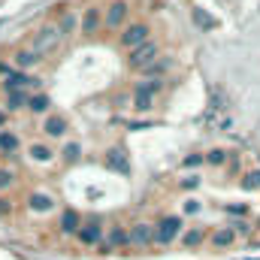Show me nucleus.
Returning a JSON list of instances; mask_svg holds the SVG:
<instances>
[{"instance_id": "1", "label": "nucleus", "mask_w": 260, "mask_h": 260, "mask_svg": "<svg viewBox=\"0 0 260 260\" xmlns=\"http://www.w3.org/2000/svg\"><path fill=\"white\" fill-rule=\"evenodd\" d=\"M61 43H64V34L58 30V24H43V27L30 37V52H34L37 58H49V55H55V52L61 49Z\"/></svg>"}, {"instance_id": "2", "label": "nucleus", "mask_w": 260, "mask_h": 260, "mask_svg": "<svg viewBox=\"0 0 260 260\" xmlns=\"http://www.w3.org/2000/svg\"><path fill=\"white\" fill-rule=\"evenodd\" d=\"M179 233H182V218H179V215H167V218H160V221L154 224V242H157V245L176 242Z\"/></svg>"}, {"instance_id": "3", "label": "nucleus", "mask_w": 260, "mask_h": 260, "mask_svg": "<svg viewBox=\"0 0 260 260\" xmlns=\"http://www.w3.org/2000/svg\"><path fill=\"white\" fill-rule=\"evenodd\" d=\"M157 58H160V49H157L154 40H148V43H142V46H136V49L130 52L127 64L133 67V70H145L148 64H154Z\"/></svg>"}, {"instance_id": "4", "label": "nucleus", "mask_w": 260, "mask_h": 260, "mask_svg": "<svg viewBox=\"0 0 260 260\" xmlns=\"http://www.w3.org/2000/svg\"><path fill=\"white\" fill-rule=\"evenodd\" d=\"M148 24H127L124 27V34H121V46L127 49V52H133L136 46H142V43H148Z\"/></svg>"}, {"instance_id": "5", "label": "nucleus", "mask_w": 260, "mask_h": 260, "mask_svg": "<svg viewBox=\"0 0 260 260\" xmlns=\"http://www.w3.org/2000/svg\"><path fill=\"white\" fill-rule=\"evenodd\" d=\"M130 245H136V248H148V245H154V227L151 224H133L130 227Z\"/></svg>"}, {"instance_id": "6", "label": "nucleus", "mask_w": 260, "mask_h": 260, "mask_svg": "<svg viewBox=\"0 0 260 260\" xmlns=\"http://www.w3.org/2000/svg\"><path fill=\"white\" fill-rule=\"evenodd\" d=\"M124 18H127V3H124V0H115V3L106 9V15H103V24L115 30V27H121V24H124Z\"/></svg>"}, {"instance_id": "7", "label": "nucleus", "mask_w": 260, "mask_h": 260, "mask_svg": "<svg viewBox=\"0 0 260 260\" xmlns=\"http://www.w3.org/2000/svg\"><path fill=\"white\" fill-rule=\"evenodd\" d=\"M103 27V12L97 9V6H91V9H85V15H82V24H79V30L82 34H88V37H94L97 30Z\"/></svg>"}, {"instance_id": "8", "label": "nucleus", "mask_w": 260, "mask_h": 260, "mask_svg": "<svg viewBox=\"0 0 260 260\" xmlns=\"http://www.w3.org/2000/svg\"><path fill=\"white\" fill-rule=\"evenodd\" d=\"M30 85H40V79H34V76H27V73H9L6 76V82H3V88H6V94H12V91H24V88H30Z\"/></svg>"}, {"instance_id": "9", "label": "nucleus", "mask_w": 260, "mask_h": 260, "mask_svg": "<svg viewBox=\"0 0 260 260\" xmlns=\"http://www.w3.org/2000/svg\"><path fill=\"white\" fill-rule=\"evenodd\" d=\"M43 130H46V136L58 139V136H64L67 130H70V121H67L64 115H58V112H49L46 121H43Z\"/></svg>"}, {"instance_id": "10", "label": "nucleus", "mask_w": 260, "mask_h": 260, "mask_svg": "<svg viewBox=\"0 0 260 260\" xmlns=\"http://www.w3.org/2000/svg\"><path fill=\"white\" fill-rule=\"evenodd\" d=\"M79 242H85V245H97L100 239H103V224L100 221H88V224H82L79 227Z\"/></svg>"}, {"instance_id": "11", "label": "nucleus", "mask_w": 260, "mask_h": 260, "mask_svg": "<svg viewBox=\"0 0 260 260\" xmlns=\"http://www.w3.org/2000/svg\"><path fill=\"white\" fill-rule=\"evenodd\" d=\"M236 242V230L233 227H218L212 236H209V245L215 248V251H224V248H230Z\"/></svg>"}, {"instance_id": "12", "label": "nucleus", "mask_w": 260, "mask_h": 260, "mask_svg": "<svg viewBox=\"0 0 260 260\" xmlns=\"http://www.w3.org/2000/svg\"><path fill=\"white\" fill-rule=\"evenodd\" d=\"M27 206H30V212H40L43 215V212H52L55 209V200L49 194H43V191H34L30 200H27Z\"/></svg>"}, {"instance_id": "13", "label": "nucleus", "mask_w": 260, "mask_h": 260, "mask_svg": "<svg viewBox=\"0 0 260 260\" xmlns=\"http://www.w3.org/2000/svg\"><path fill=\"white\" fill-rule=\"evenodd\" d=\"M106 164H109V170H118L121 176H127L130 173V164H127V157H124V148H109Z\"/></svg>"}, {"instance_id": "14", "label": "nucleus", "mask_w": 260, "mask_h": 260, "mask_svg": "<svg viewBox=\"0 0 260 260\" xmlns=\"http://www.w3.org/2000/svg\"><path fill=\"white\" fill-rule=\"evenodd\" d=\"M21 148V139L12 130H0V154H15Z\"/></svg>"}, {"instance_id": "15", "label": "nucleus", "mask_w": 260, "mask_h": 260, "mask_svg": "<svg viewBox=\"0 0 260 260\" xmlns=\"http://www.w3.org/2000/svg\"><path fill=\"white\" fill-rule=\"evenodd\" d=\"M203 242H206V230L203 227H191V230L182 233V245L185 248H200Z\"/></svg>"}, {"instance_id": "16", "label": "nucleus", "mask_w": 260, "mask_h": 260, "mask_svg": "<svg viewBox=\"0 0 260 260\" xmlns=\"http://www.w3.org/2000/svg\"><path fill=\"white\" fill-rule=\"evenodd\" d=\"M79 227H82V218H79V212L67 209L64 215H61V233H79Z\"/></svg>"}, {"instance_id": "17", "label": "nucleus", "mask_w": 260, "mask_h": 260, "mask_svg": "<svg viewBox=\"0 0 260 260\" xmlns=\"http://www.w3.org/2000/svg\"><path fill=\"white\" fill-rule=\"evenodd\" d=\"M170 67H173L170 58H157L154 64H148L145 70H142V76H145V79H160V73H167Z\"/></svg>"}, {"instance_id": "18", "label": "nucleus", "mask_w": 260, "mask_h": 260, "mask_svg": "<svg viewBox=\"0 0 260 260\" xmlns=\"http://www.w3.org/2000/svg\"><path fill=\"white\" fill-rule=\"evenodd\" d=\"M49 106H52V100H49L46 94H34V97L27 100V109L37 112V115H49Z\"/></svg>"}, {"instance_id": "19", "label": "nucleus", "mask_w": 260, "mask_h": 260, "mask_svg": "<svg viewBox=\"0 0 260 260\" xmlns=\"http://www.w3.org/2000/svg\"><path fill=\"white\" fill-rule=\"evenodd\" d=\"M79 24H82V21H79V18H76V12L70 9V12H64V15H61V21H58V30H61L64 37H70V34H76V27H79Z\"/></svg>"}, {"instance_id": "20", "label": "nucleus", "mask_w": 260, "mask_h": 260, "mask_svg": "<svg viewBox=\"0 0 260 260\" xmlns=\"http://www.w3.org/2000/svg\"><path fill=\"white\" fill-rule=\"evenodd\" d=\"M160 88H164V79H145V82L136 85V94H142V97H154Z\"/></svg>"}, {"instance_id": "21", "label": "nucleus", "mask_w": 260, "mask_h": 260, "mask_svg": "<svg viewBox=\"0 0 260 260\" xmlns=\"http://www.w3.org/2000/svg\"><path fill=\"white\" fill-rule=\"evenodd\" d=\"M12 61H15V67H18V70L24 73V70H30V67H37L40 61H43V58H37V55H34L30 49H27V52H18V55H15Z\"/></svg>"}, {"instance_id": "22", "label": "nucleus", "mask_w": 260, "mask_h": 260, "mask_svg": "<svg viewBox=\"0 0 260 260\" xmlns=\"http://www.w3.org/2000/svg\"><path fill=\"white\" fill-rule=\"evenodd\" d=\"M109 245H118V248L130 245V230H124V227H112V230H109Z\"/></svg>"}, {"instance_id": "23", "label": "nucleus", "mask_w": 260, "mask_h": 260, "mask_svg": "<svg viewBox=\"0 0 260 260\" xmlns=\"http://www.w3.org/2000/svg\"><path fill=\"white\" fill-rule=\"evenodd\" d=\"M30 157L40 160V164H49V160H52V148L43 145V142H34V145H30Z\"/></svg>"}, {"instance_id": "24", "label": "nucleus", "mask_w": 260, "mask_h": 260, "mask_svg": "<svg viewBox=\"0 0 260 260\" xmlns=\"http://www.w3.org/2000/svg\"><path fill=\"white\" fill-rule=\"evenodd\" d=\"M27 100H30V97H27L24 91H12V94H9V109H12V112L27 109Z\"/></svg>"}, {"instance_id": "25", "label": "nucleus", "mask_w": 260, "mask_h": 260, "mask_svg": "<svg viewBox=\"0 0 260 260\" xmlns=\"http://www.w3.org/2000/svg\"><path fill=\"white\" fill-rule=\"evenodd\" d=\"M242 188H245V191H260V170L245 173V179H242Z\"/></svg>"}, {"instance_id": "26", "label": "nucleus", "mask_w": 260, "mask_h": 260, "mask_svg": "<svg viewBox=\"0 0 260 260\" xmlns=\"http://www.w3.org/2000/svg\"><path fill=\"white\" fill-rule=\"evenodd\" d=\"M61 154H64L67 164H73V160H79V154H82V145H79V142H67Z\"/></svg>"}, {"instance_id": "27", "label": "nucleus", "mask_w": 260, "mask_h": 260, "mask_svg": "<svg viewBox=\"0 0 260 260\" xmlns=\"http://www.w3.org/2000/svg\"><path fill=\"white\" fill-rule=\"evenodd\" d=\"M224 160H227V151H224V148H212V151L206 154V164H212V167H221Z\"/></svg>"}, {"instance_id": "28", "label": "nucleus", "mask_w": 260, "mask_h": 260, "mask_svg": "<svg viewBox=\"0 0 260 260\" xmlns=\"http://www.w3.org/2000/svg\"><path fill=\"white\" fill-rule=\"evenodd\" d=\"M133 109H139V112H148V109H151V97L133 94Z\"/></svg>"}, {"instance_id": "29", "label": "nucleus", "mask_w": 260, "mask_h": 260, "mask_svg": "<svg viewBox=\"0 0 260 260\" xmlns=\"http://www.w3.org/2000/svg\"><path fill=\"white\" fill-rule=\"evenodd\" d=\"M12 179H15V176H12L9 170H0V191H6V188L12 185Z\"/></svg>"}, {"instance_id": "30", "label": "nucleus", "mask_w": 260, "mask_h": 260, "mask_svg": "<svg viewBox=\"0 0 260 260\" xmlns=\"http://www.w3.org/2000/svg\"><path fill=\"white\" fill-rule=\"evenodd\" d=\"M194 18H197V24H203V27H215V21H212L209 15H203L200 9H197V12H194Z\"/></svg>"}, {"instance_id": "31", "label": "nucleus", "mask_w": 260, "mask_h": 260, "mask_svg": "<svg viewBox=\"0 0 260 260\" xmlns=\"http://www.w3.org/2000/svg\"><path fill=\"white\" fill-rule=\"evenodd\" d=\"M9 212H12V200H9V197H0V218L9 215Z\"/></svg>"}, {"instance_id": "32", "label": "nucleus", "mask_w": 260, "mask_h": 260, "mask_svg": "<svg viewBox=\"0 0 260 260\" xmlns=\"http://www.w3.org/2000/svg\"><path fill=\"white\" fill-rule=\"evenodd\" d=\"M203 160H206L203 154H191V157H185V167H200Z\"/></svg>"}, {"instance_id": "33", "label": "nucleus", "mask_w": 260, "mask_h": 260, "mask_svg": "<svg viewBox=\"0 0 260 260\" xmlns=\"http://www.w3.org/2000/svg\"><path fill=\"white\" fill-rule=\"evenodd\" d=\"M185 212H188V215L200 212V200H188V203H185Z\"/></svg>"}, {"instance_id": "34", "label": "nucleus", "mask_w": 260, "mask_h": 260, "mask_svg": "<svg viewBox=\"0 0 260 260\" xmlns=\"http://www.w3.org/2000/svg\"><path fill=\"white\" fill-rule=\"evenodd\" d=\"M197 185H200V179H197V176H188V179L182 182V188H197Z\"/></svg>"}, {"instance_id": "35", "label": "nucleus", "mask_w": 260, "mask_h": 260, "mask_svg": "<svg viewBox=\"0 0 260 260\" xmlns=\"http://www.w3.org/2000/svg\"><path fill=\"white\" fill-rule=\"evenodd\" d=\"M257 224H260V221H257Z\"/></svg>"}]
</instances>
